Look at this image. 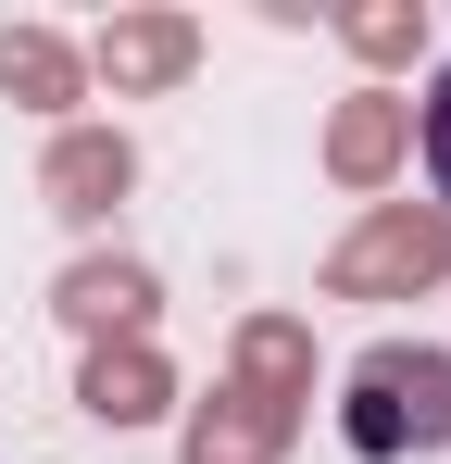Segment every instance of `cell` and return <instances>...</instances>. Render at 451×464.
I'll return each mask as SVG.
<instances>
[{
  "label": "cell",
  "instance_id": "cell-1",
  "mask_svg": "<svg viewBox=\"0 0 451 464\" xmlns=\"http://www.w3.org/2000/svg\"><path fill=\"white\" fill-rule=\"evenodd\" d=\"M451 440V352H364L351 377V452L389 464V452H427Z\"/></svg>",
  "mask_w": 451,
  "mask_h": 464
},
{
  "label": "cell",
  "instance_id": "cell-2",
  "mask_svg": "<svg viewBox=\"0 0 451 464\" xmlns=\"http://www.w3.org/2000/svg\"><path fill=\"white\" fill-rule=\"evenodd\" d=\"M427 188L451 201V63L427 76Z\"/></svg>",
  "mask_w": 451,
  "mask_h": 464
}]
</instances>
